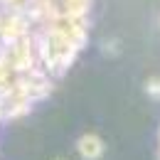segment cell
<instances>
[{"label":"cell","mask_w":160,"mask_h":160,"mask_svg":"<svg viewBox=\"0 0 160 160\" xmlns=\"http://www.w3.org/2000/svg\"><path fill=\"white\" fill-rule=\"evenodd\" d=\"M57 160H62V158H57Z\"/></svg>","instance_id":"obj_4"},{"label":"cell","mask_w":160,"mask_h":160,"mask_svg":"<svg viewBox=\"0 0 160 160\" xmlns=\"http://www.w3.org/2000/svg\"><path fill=\"white\" fill-rule=\"evenodd\" d=\"M0 118H2V113H0Z\"/></svg>","instance_id":"obj_3"},{"label":"cell","mask_w":160,"mask_h":160,"mask_svg":"<svg viewBox=\"0 0 160 160\" xmlns=\"http://www.w3.org/2000/svg\"><path fill=\"white\" fill-rule=\"evenodd\" d=\"M145 91H148L150 96H155V99H160V79H158V77H153V79H148V84H145Z\"/></svg>","instance_id":"obj_2"},{"label":"cell","mask_w":160,"mask_h":160,"mask_svg":"<svg viewBox=\"0 0 160 160\" xmlns=\"http://www.w3.org/2000/svg\"><path fill=\"white\" fill-rule=\"evenodd\" d=\"M77 150H79V155L84 160H99L103 155V150H106V145L96 133H84L77 140Z\"/></svg>","instance_id":"obj_1"}]
</instances>
